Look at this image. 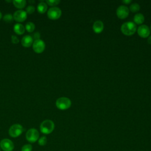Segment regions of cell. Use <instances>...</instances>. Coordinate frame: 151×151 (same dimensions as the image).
<instances>
[{
  "label": "cell",
  "instance_id": "6da1fadb",
  "mask_svg": "<svg viewBox=\"0 0 151 151\" xmlns=\"http://www.w3.org/2000/svg\"><path fill=\"white\" fill-rule=\"evenodd\" d=\"M137 28L136 24L131 21L123 23L121 26V31L122 33L127 36L132 35L136 31Z\"/></svg>",
  "mask_w": 151,
  "mask_h": 151
},
{
  "label": "cell",
  "instance_id": "7a4b0ae2",
  "mask_svg": "<svg viewBox=\"0 0 151 151\" xmlns=\"http://www.w3.org/2000/svg\"><path fill=\"white\" fill-rule=\"evenodd\" d=\"M55 127L54 122L51 120H44L40 124V129L41 133L45 134H48L52 132Z\"/></svg>",
  "mask_w": 151,
  "mask_h": 151
},
{
  "label": "cell",
  "instance_id": "3957f363",
  "mask_svg": "<svg viewBox=\"0 0 151 151\" xmlns=\"http://www.w3.org/2000/svg\"><path fill=\"white\" fill-rule=\"evenodd\" d=\"M57 107L61 110H65L69 109L71 105V101L70 99L65 97L58 98L55 102Z\"/></svg>",
  "mask_w": 151,
  "mask_h": 151
},
{
  "label": "cell",
  "instance_id": "277c9868",
  "mask_svg": "<svg viewBox=\"0 0 151 151\" xmlns=\"http://www.w3.org/2000/svg\"><path fill=\"white\" fill-rule=\"evenodd\" d=\"M23 131V127L21 124H14L9 127L8 133L9 136L12 137H17L22 133Z\"/></svg>",
  "mask_w": 151,
  "mask_h": 151
},
{
  "label": "cell",
  "instance_id": "5b68a950",
  "mask_svg": "<svg viewBox=\"0 0 151 151\" xmlns=\"http://www.w3.org/2000/svg\"><path fill=\"white\" fill-rule=\"evenodd\" d=\"M26 139L30 143H34L39 138V132L35 128L29 129L26 133Z\"/></svg>",
  "mask_w": 151,
  "mask_h": 151
},
{
  "label": "cell",
  "instance_id": "8992f818",
  "mask_svg": "<svg viewBox=\"0 0 151 151\" xmlns=\"http://www.w3.org/2000/svg\"><path fill=\"white\" fill-rule=\"evenodd\" d=\"M61 15V10L58 7H52L47 12V16L51 20L58 19Z\"/></svg>",
  "mask_w": 151,
  "mask_h": 151
},
{
  "label": "cell",
  "instance_id": "52a82bcc",
  "mask_svg": "<svg viewBox=\"0 0 151 151\" xmlns=\"http://www.w3.org/2000/svg\"><path fill=\"white\" fill-rule=\"evenodd\" d=\"M45 48V44L42 40H35L32 44V49L37 54L42 53Z\"/></svg>",
  "mask_w": 151,
  "mask_h": 151
},
{
  "label": "cell",
  "instance_id": "ba28073f",
  "mask_svg": "<svg viewBox=\"0 0 151 151\" xmlns=\"http://www.w3.org/2000/svg\"><path fill=\"white\" fill-rule=\"evenodd\" d=\"M0 147L4 151H12L14 148V145L10 139H4L0 142Z\"/></svg>",
  "mask_w": 151,
  "mask_h": 151
},
{
  "label": "cell",
  "instance_id": "9c48e42d",
  "mask_svg": "<svg viewBox=\"0 0 151 151\" xmlns=\"http://www.w3.org/2000/svg\"><path fill=\"white\" fill-rule=\"evenodd\" d=\"M129 14V8L125 5H120L116 10V15L120 19H123L127 18Z\"/></svg>",
  "mask_w": 151,
  "mask_h": 151
},
{
  "label": "cell",
  "instance_id": "30bf717a",
  "mask_svg": "<svg viewBox=\"0 0 151 151\" xmlns=\"http://www.w3.org/2000/svg\"><path fill=\"white\" fill-rule=\"evenodd\" d=\"M13 18L15 21L18 22H24L27 18V14L25 11L20 9L16 11L13 15Z\"/></svg>",
  "mask_w": 151,
  "mask_h": 151
},
{
  "label": "cell",
  "instance_id": "8fae6325",
  "mask_svg": "<svg viewBox=\"0 0 151 151\" xmlns=\"http://www.w3.org/2000/svg\"><path fill=\"white\" fill-rule=\"evenodd\" d=\"M137 32L140 37L147 38L150 34V29L146 25H141L137 28Z\"/></svg>",
  "mask_w": 151,
  "mask_h": 151
},
{
  "label": "cell",
  "instance_id": "7c38bea8",
  "mask_svg": "<svg viewBox=\"0 0 151 151\" xmlns=\"http://www.w3.org/2000/svg\"><path fill=\"white\" fill-rule=\"evenodd\" d=\"M33 44V38L31 35H26L24 36L21 40V44L23 47L28 48Z\"/></svg>",
  "mask_w": 151,
  "mask_h": 151
},
{
  "label": "cell",
  "instance_id": "4fadbf2b",
  "mask_svg": "<svg viewBox=\"0 0 151 151\" xmlns=\"http://www.w3.org/2000/svg\"><path fill=\"white\" fill-rule=\"evenodd\" d=\"M104 29V24L101 21L98 20L94 22L93 25V29L96 34H100Z\"/></svg>",
  "mask_w": 151,
  "mask_h": 151
},
{
  "label": "cell",
  "instance_id": "5bb4252c",
  "mask_svg": "<svg viewBox=\"0 0 151 151\" xmlns=\"http://www.w3.org/2000/svg\"><path fill=\"white\" fill-rule=\"evenodd\" d=\"M24 26L19 23H17L14 26V31L18 35H22L25 32Z\"/></svg>",
  "mask_w": 151,
  "mask_h": 151
},
{
  "label": "cell",
  "instance_id": "9a60e30c",
  "mask_svg": "<svg viewBox=\"0 0 151 151\" xmlns=\"http://www.w3.org/2000/svg\"><path fill=\"white\" fill-rule=\"evenodd\" d=\"M133 20H134V23H136V24H138V25H140V24H143V22H144L145 17L142 14L138 13V14H136L134 16Z\"/></svg>",
  "mask_w": 151,
  "mask_h": 151
},
{
  "label": "cell",
  "instance_id": "2e32d148",
  "mask_svg": "<svg viewBox=\"0 0 151 151\" xmlns=\"http://www.w3.org/2000/svg\"><path fill=\"white\" fill-rule=\"evenodd\" d=\"M12 3L16 8L18 9H22L25 6L27 2L25 0H19V1L14 0L12 1Z\"/></svg>",
  "mask_w": 151,
  "mask_h": 151
},
{
  "label": "cell",
  "instance_id": "e0dca14e",
  "mask_svg": "<svg viewBox=\"0 0 151 151\" xmlns=\"http://www.w3.org/2000/svg\"><path fill=\"white\" fill-rule=\"evenodd\" d=\"M47 10V5L44 2H41L38 4L37 6V11L40 14L45 13Z\"/></svg>",
  "mask_w": 151,
  "mask_h": 151
},
{
  "label": "cell",
  "instance_id": "ac0fdd59",
  "mask_svg": "<svg viewBox=\"0 0 151 151\" xmlns=\"http://www.w3.org/2000/svg\"><path fill=\"white\" fill-rule=\"evenodd\" d=\"M35 24L32 22H28L25 26V29L29 32H32L35 29Z\"/></svg>",
  "mask_w": 151,
  "mask_h": 151
},
{
  "label": "cell",
  "instance_id": "d6986e66",
  "mask_svg": "<svg viewBox=\"0 0 151 151\" xmlns=\"http://www.w3.org/2000/svg\"><path fill=\"white\" fill-rule=\"evenodd\" d=\"M140 6L137 3H133L130 5V11H132V12H136L139 11L140 9Z\"/></svg>",
  "mask_w": 151,
  "mask_h": 151
},
{
  "label": "cell",
  "instance_id": "ffe728a7",
  "mask_svg": "<svg viewBox=\"0 0 151 151\" xmlns=\"http://www.w3.org/2000/svg\"><path fill=\"white\" fill-rule=\"evenodd\" d=\"M3 19L4 21H5L6 22H11L14 19L13 15H12L11 14H6L3 17Z\"/></svg>",
  "mask_w": 151,
  "mask_h": 151
},
{
  "label": "cell",
  "instance_id": "44dd1931",
  "mask_svg": "<svg viewBox=\"0 0 151 151\" xmlns=\"http://www.w3.org/2000/svg\"><path fill=\"white\" fill-rule=\"evenodd\" d=\"M38 144L40 146H45L47 144V139L45 136H42L40 139H38Z\"/></svg>",
  "mask_w": 151,
  "mask_h": 151
},
{
  "label": "cell",
  "instance_id": "7402d4cb",
  "mask_svg": "<svg viewBox=\"0 0 151 151\" xmlns=\"http://www.w3.org/2000/svg\"><path fill=\"white\" fill-rule=\"evenodd\" d=\"M47 4L50 6H55L60 4V1L59 0H47Z\"/></svg>",
  "mask_w": 151,
  "mask_h": 151
},
{
  "label": "cell",
  "instance_id": "603a6c76",
  "mask_svg": "<svg viewBox=\"0 0 151 151\" xmlns=\"http://www.w3.org/2000/svg\"><path fill=\"white\" fill-rule=\"evenodd\" d=\"M32 146L30 144H26L21 148V151H32Z\"/></svg>",
  "mask_w": 151,
  "mask_h": 151
},
{
  "label": "cell",
  "instance_id": "cb8c5ba5",
  "mask_svg": "<svg viewBox=\"0 0 151 151\" xmlns=\"http://www.w3.org/2000/svg\"><path fill=\"white\" fill-rule=\"evenodd\" d=\"M25 11L27 14H31L35 11V7L33 5H29L27 7Z\"/></svg>",
  "mask_w": 151,
  "mask_h": 151
},
{
  "label": "cell",
  "instance_id": "d4e9b609",
  "mask_svg": "<svg viewBox=\"0 0 151 151\" xmlns=\"http://www.w3.org/2000/svg\"><path fill=\"white\" fill-rule=\"evenodd\" d=\"M11 41L13 44H18L19 42V39L17 36L12 35L11 36Z\"/></svg>",
  "mask_w": 151,
  "mask_h": 151
},
{
  "label": "cell",
  "instance_id": "484cf974",
  "mask_svg": "<svg viewBox=\"0 0 151 151\" xmlns=\"http://www.w3.org/2000/svg\"><path fill=\"white\" fill-rule=\"evenodd\" d=\"M33 40L34 39L35 40H40V32H36L35 33L33 34L32 36Z\"/></svg>",
  "mask_w": 151,
  "mask_h": 151
},
{
  "label": "cell",
  "instance_id": "4316f807",
  "mask_svg": "<svg viewBox=\"0 0 151 151\" xmlns=\"http://www.w3.org/2000/svg\"><path fill=\"white\" fill-rule=\"evenodd\" d=\"M132 2V1L131 0H124V1H122V2L123 3H124V4H129V3H130Z\"/></svg>",
  "mask_w": 151,
  "mask_h": 151
},
{
  "label": "cell",
  "instance_id": "83f0119b",
  "mask_svg": "<svg viewBox=\"0 0 151 151\" xmlns=\"http://www.w3.org/2000/svg\"><path fill=\"white\" fill-rule=\"evenodd\" d=\"M147 42H148V44H151V36L149 37L148 39H147Z\"/></svg>",
  "mask_w": 151,
  "mask_h": 151
},
{
  "label": "cell",
  "instance_id": "f1b7e54d",
  "mask_svg": "<svg viewBox=\"0 0 151 151\" xmlns=\"http://www.w3.org/2000/svg\"><path fill=\"white\" fill-rule=\"evenodd\" d=\"M1 18H2V14H1V12H0V19H1Z\"/></svg>",
  "mask_w": 151,
  "mask_h": 151
},
{
  "label": "cell",
  "instance_id": "f546056e",
  "mask_svg": "<svg viewBox=\"0 0 151 151\" xmlns=\"http://www.w3.org/2000/svg\"><path fill=\"white\" fill-rule=\"evenodd\" d=\"M150 30H151V25H150Z\"/></svg>",
  "mask_w": 151,
  "mask_h": 151
},
{
  "label": "cell",
  "instance_id": "4dcf8cb0",
  "mask_svg": "<svg viewBox=\"0 0 151 151\" xmlns=\"http://www.w3.org/2000/svg\"><path fill=\"white\" fill-rule=\"evenodd\" d=\"M0 151H1V149H0Z\"/></svg>",
  "mask_w": 151,
  "mask_h": 151
}]
</instances>
